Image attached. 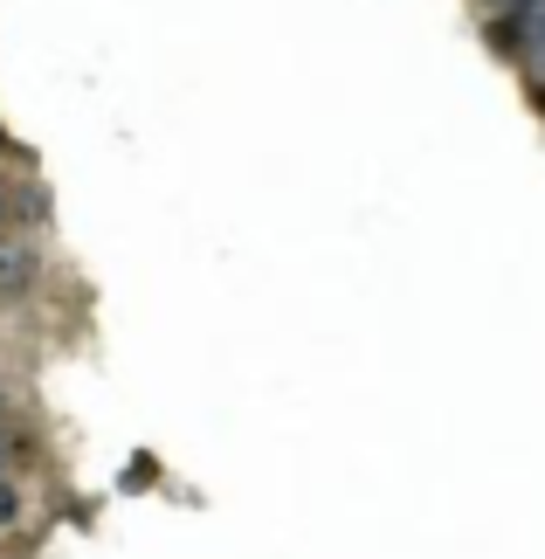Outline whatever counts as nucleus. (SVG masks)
I'll use <instances>...</instances> for the list:
<instances>
[{
	"instance_id": "1",
	"label": "nucleus",
	"mask_w": 545,
	"mask_h": 559,
	"mask_svg": "<svg viewBox=\"0 0 545 559\" xmlns=\"http://www.w3.org/2000/svg\"><path fill=\"white\" fill-rule=\"evenodd\" d=\"M28 276H35V255L28 249H0V290H21V284H28Z\"/></svg>"
},
{
	"instance_id": "2",
	"label": "nucleus",
	"mask_w": 545,
	"mask_h": 559,
	"mask_svg": "<svg viewBox=\"0 0 545 559\" xmlns=\"http://www.w3.org/2000/svg\"><path fill=\"white\" fill-rule=\"evenodd\" d=\"M525 62L545 76V14H532V21H525Z\"/></svg>"
},
{
	"instance_id": "3",
	"label": "nucleus",
	"mask_w": 545,
	"mask_h": 559,
	"mask_svg": "<svg viewBox=\"0 0 545 559\" xmlns=\"http://www.w3.org/2000/svg\"><path fill=\"white\" fill-rule=\"evenodd\" d=\"M14 519H21V498H14L8 484H0V525H14Z\"/></svg>"
},
{
	"instance_id": "4",
	"label": "nucleus",
	"mask_w": 545,
	"mask_h": 559,
	"mask_svg": "<svg viewBox=\"0 0 545 559\" xmlns=\"http://www.w3.org/2000/svg\"><path fill=\"white\" fill-rule=\"evenodd\" d=\"M0 456H8V442H0Z\"/></svg>"
}]
</instances>
